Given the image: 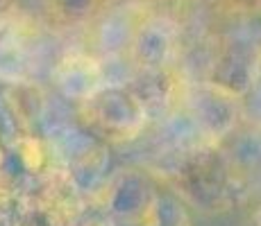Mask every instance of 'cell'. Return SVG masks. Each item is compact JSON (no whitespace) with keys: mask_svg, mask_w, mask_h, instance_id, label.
<instances>
[{"mask_svg":"<svg viewBox=\"0 0 261 226\" xmlns=\"http://www.w3.org/2000/svg\"><path fill=\"white\" fill-rule=\"evenodd\" d=\"M175 195L187 206L207 215H223L239 208L250 195L248 170L220 143L189 145L173 168Z\"/></svg>","mask_w":261,"mask_h":226,"instance_id":"obj_1","label":"cell"},{"mask_svg":"<svg viewBox=\"0 0 261 226\" xmlns=\"http://www.w3.org/2000/svg\"><path fill=\"white\" fill-rule=\"evenodd\" d=\"M77 118L93 138L109 145H123L137 140L145 132L150 111L132 86L107 84L77 104Z\"/></svg>","mask_w":261,"mask_h":226,"instance_id":"obj_2","label":"cell"},{"mask_svg":"<svg viewBox=\"0 0 261 226\" xmlns=\"http://www.w3.org/2000/svg\"><path fill=\"white\" fill-rule=\"evenodd\" d=\"M182 111L191 120L200 140L223 143L237 129L241 118H245L243 93L216 79L191 82Z\"/></svg>","mask_w":261,"mask_h":226,"instance_id":"obj_3","label":"cell"},{"mask_svg":"<svg viewBox=\"0 0 261 226\" xmlns=\"http://www.w3.org/2000/svg\"><path fill=\"white\" fill-rule=\"evenodd\" d=\"M91 197L112 219L127 226H139L157 204L159 192L143 172L123 170L116 177L105 181L102 188Z\"/></svg>","mask_w":261,"mask_h":226,"instance_id":"obj_4","label":"cell"},{"mask_svg":"<svg viewBox=\"0 0 261 226\" xmlns=\"http://www.w3.org/2000/svg\"><path fill=\"white\" fill-rule=\"evenodd\" d=\"M55 88L73 102H84L95 95L102 86H107V70L87 52H68L59 59L50 70Z\"/></svg>","mask_w":261,"mask_h":226,"instance_id":"obj_5","label":"cell"},{"mask_svg":"<svg viewBox=\"0 0 261 226\" xmlns=\"http://www.w3.org/2000/svg\"><path fill=\"white\" fill-rule=\"evenodd\" d=\"M134 61L139 70H152V68H168L179 66L177 54H179V41L177 34L168 29V25L152 23L145 25V29L137 34L132 45Z\"/></svg>","mask_w":261,"mask_h":226,"instance_id":"obj_6","label":"cell"},{"mask_svg":"<svg viewBox=\"0 0 261 226\" xmlns=\"http://www.w3.org/2000/svg\"><path fill=\"white\" fill-rule=\"evenodd\" d=\"M37 63L23 32L0 29V79L7 84H18L32 79Z\"/></svg>","mask_w":261,"mask_h":226,"instance_id":"obj_7","label":"cell"},{"mask_svg":"<svg viewBox=\"0 0 261 226\" xmlns=\"http://www.w3.org/2000/svg\"><path fill=\"white\" fill-rule=\"evenodd\" d=\"M5 98H7L9 113L14 115L18 127H21L23 132H30V127L37 122L43 107H46V95H43L41 86L34 84L32 79L18 82V84H9V90Z\"/></svg>","mask_w":261,"mask_h":226,"instance_id":"obj_8","label":"cell"},{"mask_svg":"<svg viewBox=\"0 0 261 226\" xmlns=\"http://www.w3.org/2000/svg\"><path fill=\"white\" fill-rule=\"evenodd\" d=\"M80 219L50 204L37 199L18 197L16 202V226H77Z\"/></svg>","mask_w":261,"mask_h":226,"instance_id":"obj_9","label":"cell"},{"mask_svg":"<svg viewBox=\"0 0 261 226\" xmlns=\"http://www.w3.org/2000/svg\"><path fill=\"white\" fill-rule=\"evenodd\" d=\"M12 147H14V156L18 158L21 168L30 177H37V174L46 172L50 165H53L48 145L32 132H21L18 136H14Z\"/></svg>","mask_w":261,"mask_h":226,"instance_id":"obj_10","label":"cell"},{"mask_svg":"<svg viewBox=\"0 0 261 226\" xmlns=\"http://www.w3.org/2000/svg\"><path fill=\"white\" fill-rule=\"evenodd\" d=\"M139 226H191V219H189V213L184 208L182 199L177 202L175 197L159 195L157 204L152 206L148 217Z\"/></svg>","mask_w":261,"mask_h":226,"instance_id":"obj_11","label":"cell"},{"mask_svg":"<svg viewBox=\"0 0 261 226\" xmlns=\"http://www.w3.org/2000/svg\"><path fill=\"white\" fill-rule=\"evenodd\" d=\"M243 104H245V115L261 127V61L248 90L243 93Z\"/></svg>","mask_w":261,"mask_h":226,"instance_id":"obj_12","label":"cell"},{"mask_svg":"<svg viewBox=\"0 0 261 226\" xmlns=\"http://www.w3.org/2000/svg\"><path fill=\"white\" fill-rule=\"evenodd\" d=\"M18 183L7 170L5 160L0 163V208H9L18 202Z\"/></svg>","mask_w":261,"mask_h":226,"instance_id":"obj_13","label":"cell"},{"mask_svg":"<svg viewBox=\"0 0 261 226\" xmlns=\"http://www.w3.org/2000/svg\"><path fill=\"white\" fill-rule=\"evenodd\" d=\"M0 226H16V208H0Z\"/></svg>","mask_w":261,"mask_h":226,"instance_id":"obj_14","label":"cell"},{"mask_svg":"<svg viewBox=\"0 0 261 226\" xmlns=\"http://www.w3.org/2000/svg\"><path fill=\"white\" fill-rule=\"evenodd\" d=\"M250 226H261V204L252 210V215H250Z\"/></svg>","mask_w":261,"mask_h":226,"instance_id":"obj_15","label":"cell"},{"mask_svg":"<svg viewBox=\"0 0 261 226\" xmlns=\"http://www.w3.org/2000/svg\"><path fill=\"white\" fill-rule=\"evenodd\" d=\"M5 160V152H3V145H0V163Z\"/></svg>","mask_w":261,"mask_h":226,"instance_id":"obj_16","label":"cell"}]
</instances>
